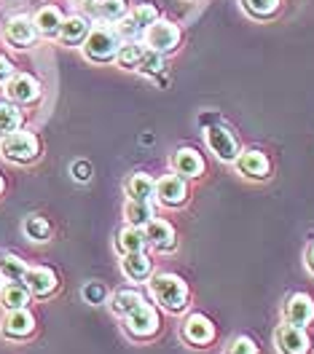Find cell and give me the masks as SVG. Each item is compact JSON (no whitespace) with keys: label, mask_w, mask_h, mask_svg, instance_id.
I'll return each mask as SVG.
<instances>
[{"label":"cell","mask_w":314,"mask_h":354,"mask_svg":"<svg viewBox=\"0 0 314 354\" xmlns=\"http://www.w3.org/2000/svg\"><path fill=\"white\" fill-rule=\"evenodd\" d=\"M234 167L239 169V175H245L247 180H266L271 175V161L269 156L258 148H247V151H239Z\"/></svg>","instance_id":"8fae6325"},{"label":"cell","mask_w":314,"mask_h":354,"mask_svg":"<svg viewBox=\"0 0 314 354\" xmlns=\"http://www.w3.org/2000/svg\"><path fill=\"white\" fill-rule=\"evenodd\" d=\"M121 38L116 32V27H108V24H97L91 27L86 41H84V57L89 62H97V65H108L118 57V48H121Z\"/></svg>","instance_id":"7a4b0ae2"},{"label":"cell","mask_w":314,"mask_h":354,"mask_svg":"<svg viewBox=\"0 0 314 354\" xmlns=\"http://www.w3.org/2000/svg\"><path fill=\"white\" fill-rule=\"evenodd\" d=\"M154 199L161 204V207H169V209H180V207H185L188 199H191V185H188V180L180 175H164L156 180V194H154Z\"/></svg>","instance_id":"52a82bcc"},{"label":"cell","mask_w":314,"mask_h":354,"mask_svg":"<svg viewBox=\"0 0 314 354\" xmlns=\"http://www.w3.org/2000/svg\"><path fill=\"white\" fill-rule=\"evenodd\" d=\"M279 3L282 0H242V8L255 19H271L279 11Z\"/></svg>","instance_id":"4dcf8cb0"},{"label":"cell","mask_w":314,"mask_h":354,"mask_svg":"<svg viewBox=\"0 0 314 354\" xmlns=\"http://www.w3.org/2000/svg\"><path fill=\"white\" fill-rule=\"evenodd\" d=\"M148 290H151L154 304L167 314H183L191 306V288L178 274L154 271V277L148 279Z\"/></svg>","instance_id":"6da1fadb"},{"label":"cell","mask_w":314,"mask_h":354,"mask_svg":"<svg viewBox=\"0 0 314 354\" xmlns=\"http://www.w3.org/2000/svg\"><path fill=\"white\" fill-rule=\"evenodd\" d=\"M3 38L14 48H30L38 38V30H35V22L30 17H14V19L6 22Z\"/></svg>","instance_id":"5bb4252c"},{"label":"cell","mask_w":314,"mask_h":354,"mask_svg":"<svg viewBox=\"0 0 314 354\" xmlns=\"http://www.w3.org/2000/svg\"><path fill=\"white\" fill-rule=\"evenodd\" d=\"M124 191H127L129 201H151L156 194V180L148 172H132L124 183Z\"/></svg>","instance_id":"d6986e66"},{"label":"cell","mask_w":314,"mask_h":354,"mask_svg":"<svg viewBox=\"0 0 314 354\" xmlns=\"http://www.w3.org/2000/svg\"><path fill=\"white\" fill-rule=\"evenodd\" d=\"M24 274H27V263L22 258L11 252H0V277L6 282H24Z\"/></svg>","instance_id":"4316f807"},{"label":"cell","mask_w":314,"mask_h":354,"mask_svg":"<svg viewBox=\"0 0 314 354\" xmlns=\"http://www.w3.org/2000/svg\"><path fill=\"white\" fill-rule=\"evenodd\" d=\"M22 121H24L22 111L14 102H0V137H6V134L11 132H19Z\"/></svg>","instance_id":"83f0119b"},{"label":"cell","mask_w":314,"mask_h":354,"mask_svg":"<svg viewBox=\"0 0 314 354\" xmlns=\"http://www.w3.org/2000/svg\"><path fill=\"white\" fill-rule=\"evenodd\" d=\"M8 100L11 102H19V105H33L41 100V84L33 78V75H14L8 81V88H6Z\"/></svg>","instance_id":"2e32d148"},{"label":"cell","mask_w":314,"mask_h":354,"mask_svg":"<svg viewBox=\"0 0 314 354\" xmlns=\"http://www.w3.org/2000/svg\"><path fill=\"white\" fill-rule=\"evenodd\" d=\"M3 188H6V183H3V177H0V194H3Z\"/></svg>","instance_id":"60d3db41"},{"label":"cell","mask_w":314,"mask_h":354,"mask_svg":"<svg viewBox=\"0 0 314 354\" xmlns=\"http://www.w3.org/2000/svg\"><path fill=\"white\" fill-rule=\"evenodd\" d=\"M89 30H91L89 19H86L84 14H75V17H68V19L62 22V30H59V38H62V44L78 46V44H84V41H86Z\"/></svg>","instance_id":"603a6c76"},{"label":"cell","mask_w":314,"mask_h":354,"mask_svg":"<svg viewBox=\"0 0 314 354\" xmlns=\"http://www.w3.org/2000/svg\"><path fill=\"white\" fill-rule=\"evenodd\" d=\"M116 32H118V38H121V41H137V38L142 35V30L137 27V22L129 17V14H127L121 22L116 24Z\"/></svg>","instance_id":"e575fe53"},{"label":"cell","mask_w":314,"mask_h":354,"mask_svg":"<svg viewBox=\"0 0 314 354\" xmlns=\"http://www.w3.org/2000/svg\"><path fill=\"white\" fill-rule=\"evenodd\" d=\"M142 51H145V46L140 44V41H124L121 48H118L116 62H118V67H124V70H137Z\"/></svg>","instance_id":"f1b7e54d"},{"label":"cell","mask_w":314,"mask_h":354,"mask_svg":"<svg viewBox=\"0 0 314 354\" xmlns=\"http://www.w3.org/2000/svg\"><path fill=\"white\" fill-rule=\"evenodd\" d=\"M0 156L14 164H33L41 156V142L33 132H11L0 137Z\"/></svg>","instance_id":"277c9868"},{"label":"cell","mask_w":314,"mask_h":354,"mask_svg":"<svg viewBox=\"0 0 314 354\" xmlns=\"http://www.w3.org/2000/svg\"><path fill=\"white\" fill-rule=\"evenodd\" d=\"M0 304L6 311H17V309H27L30 304V290L22 282H8L3 292H0Z\"/></svg>","instance_id":"cb8c5ba5"},{"label":"cell","mask_w":314,"mask_h":354,"mask_svg":"<svg viewBox=\"0 0 314 354\" xmlns=\"http://www.w3.org/2000/svg\"><path fill=\"white\" fill-rule=\"evenodd\" d=\"M142 41H145V48H154L158 54H172L180 48V41H183V30L172 19H156L145 32H142Z\"/></svg>","instance_id":"5b68a950"},{"label":"cell","mask_w":314,"mask_h":354,"mask_svg":"<svg viewBox=\"0 0 314 354\" xmlns=\"http://www.w3.org/2000/svg\"><path fill=\"white\" fill-rule=\"evenodd\" d=\"M24 285L30 290V295H35V298H48V295H54V290H57L59 282H57V274H54L51 268L38 266V268H27Z\"/></svg>","instance_id":"e0dca14e"},{"label":"cell","mask_w":314,"mask_h":354,"mask_svg":"<svg viewBox=\"0 0 314 354\" xmlns=\"http://www.w3.org/2000/svg\"><path fill=\"white\" fill-rule=\"evenodd\" d=\"M11 78H14V62L0 54V84H6V81H11Z\"/></svg>","instance_id":"f35d334b"},{"label":"cell","mask_w":314,"mask_h":354,"mask_svg":"<svg viewBox=\"0 0 314 354\" xmlns=\"http://www.w3.org/2000/svg\"><path fill=\"white\" fill-rule=\"evenodd\" d=\"M180 335H183V341L188 344V346H194V349H207L212 341H215V322L207 317V314H199V311H194V314H188L185 317V322H183V328H180Z\"/></svg>","instance_id":"ba28073f"},{"label":"cell","mask_w":314,"mask_h":354,"mask_svg":"<svg viewBox=\"0 0 314 354\" xmlns=\"http://www.w3.org/2000/svg\"><path fill=\"white\" fill-rule=\"evenodd\" d=\"M116 250L121 255H132V252H145L148 250V239H145V231L137 228V225H127L116 234Z\"/></svg>","instance_id":"ffe728a7"},{"label":"cell","mask_w":314,"mask_h":354,"mask_svg":"<svg viewBox=\"0 0 314 354\" xmlns=\"http://www.w3.org/2000/svg\"><path fill=\"white\" fill-rule=\"evenodd\" d=\"M274 346L279 354H312V338H309L306 328L282 322L274 330Z\"/></svg>","instance_id":"9c48e42d"},{"label":"cell","mask_w":314,"mask_h":354,"mask_svg":"<svg viewBox=\"0 0 314 354\" xmlns=\"http://www.w3.org/2000/svg\"><path fill=\"white\" fill-rule=\"evenodd\" d=\"M84 301L91 304V306H100V304H108V288L102 282H86L84 290H81Z\"/></svg>","instance_id":"836d02e7"},{"label":"cell","mask_w":314,"mask_h":354,"mask_svg":"<svg viewBox=\"0 0 314 354\" xmlns=\"http://www.w3.org/2000/svg\"><path fill=\"white\" fill-rule=\"evenodd\" d=\"M129 14L127 0H100V19L102 22H121Z\"/></svg>","instance_id":"1f68e13d"},{"label":"cell","mask_w":314,"mask_h":354,"mask_svg":"<svg viewBox=\"0 0 314 354\" xmlns=\"http://www.w3.org/2000/svg\"><path fill=\"white\" fill-rule=\"evenodd\" d=\"M225 354H258V346H255V341H252L250 335H237V338L228 344Z\"/></svg>","instance_id":"d590c367"},{"label":"cell","mask_w":314,"mask_h":354,"mask_svg":"<svg viewBox=\"0 0 314 354\" xmlns=\"http://www.w3.org/2000/svg\"><path fill=\"white\" fill-rule=\"evenodd\" d=\"M0 333L8 341H24V338H30L35 333V317L27 309L8 311L3 317V322H0Z\"/></svg>","instance_id":"4fadbf2b"},{"label":"cell","mask_w":314,"mask_h":354,"mask_svg":"<svg viewBox=\"0 0 314 354\" xmlns=\"http://www.w3.org/2000/svg\"><path fill=\"white\" fill-rule=\"evenodd\" d=\"M137 70H140L142 75H151V78H158L161 84H167V78H161L164 70H167V59H164V54H158L154 48H145V51H142Z\"/></svg>","instance_id":"d4e9b609"},{"label":"cell","mask_w":314,"mask_h":354,"mask_svg":"<svg viewBox=\"0 0 314 354\" xmlns=\"http://www.w3.org/2000/svg\"><path fill=\"white\" fill-rule=\"evenodd\" d=\"M81 11L86 19H100V0H81Z\"/></svg>","instance_id":"74e56055"},{"label":"cell","mask_w":314,"mask_h":354,"mask_svg":"<svg viewBox=\"0 0 314 354\" xmlns=\"http://www.w3.org/2000/svg\"><path fill=\"white\" fill-rule=\"evenodd\" d=\"M35 30H38V35H44V38H57L59 35V30H62V22H65V17H62V11L57 8V6H46L41 8L38 14H35Z\"/></svg>","instance_id":"7402d4cb"},{"label":"cell","mask_w":314,"mask_h":354,"mask_svg":"<svg viewBox=\"0 0 314 354\" xmlns=\"http://www.w3.org/2000/svg\"><path fill=\"white\" fill-rule=\"evenodd\" d=\"M111 311L116 314V317H127V314H132V311L137 309V306H142L145 304V295L140 292V290H129V288H124V290H116L111 295Z\"/></svg>","instance_id":"44dd1931"},{"label":"cell","mask_w":314,"mask_h":354,"mask_svg":"<svg viewBox=\"0 0 314 354\" xmlns=\"http://www.w3.org/2000/svg\"><path fill=\"white\" fill-rule=\"evenodd\" d=\"M204 140H207V148L212 151V156L218 161H223V164H234L239 151H242L237 134L231 132L228 127H223V124H218V121L204 127Z\"/></svg>","instance_id":"8992f818"},{"label":"cell","mask_w":314,"mask_h":354,"mask_svg":"<svg viewBox=\"0 0 314 354\" xmlns=\"http://www.w3.org/2000/svg\"><path fill=\"white\" fill-rule=\"evenodd\" d=\"M129 17L135 19L137 27H140L142 32H145L151 24L156 22V19H161V17H158V8H156V6H151V3H140V6H135V8L129 11Z\"/></svg>","instance_id":"d6a6232c"},{"label":"cell","mask_w":314,"mask_h":354,"mask_svg":"<svg viewBox=\"0 0 314 354\" xmlns=\"http://www.w3.org/2000/svg\"><path fill=\"white\" fill-rule=\"evenodd\" d=\"M161 330V317H158L156 304H142L137 306L132 314L124 317V333L132 338V341H151L154 335H158Z\"/></svg>","instance_id":"3957f363"},{"label":"cell","mask_w":314,"mask_h":354,"mask_svg":"<svg viewBox=\"0 0 314 354\" xmlns=\"http://www.w3.org/2000/svg\"><path fill=\"white\" fill-rule=\"evenodd\" d=\"M142 231H145L148 247H154L156 252H175L178 250V234H175V228H172L169 221L154 218L151 223L142 225Z\"/></svg>","instance_id":"7c38bea8"},{"label":"cell","mask_w":314,"mask_h":354,"mask_svg":"<svg viewBox=\"0 0 314 354\" xmlns=\"http://www.w3.org/2000/svg\"><path fill=\"white\" fill-rule=\"evenodd\" d=\"M121 271L129 282H148L154 277V261L148 258V252H132L121 258Z\"/></svg>","instance_id":"ac0fdd59"},{"label":"cell","mask_w":314,"mask_h":354,"mask_svg":"<svg viewBox=\"0 0 314 354\" xmlns=\"http://www.w3.org/2000/svg\"><path fill=\"white\" fill-rule=\"evenodd\" d=\"M22 228H24V236L33 239V242H48V236H51V225L41 215H27Z\"/></svg>","instance_id":"f546056e"},{"label":"cell","mask_w":314,"mask_h":354,"mask_svg":"<svg viewBox=\"0 0 314 354\" xmlns=\"http://www.w3.org/2000/svg\"><path fill=\"white\" fill-rule=\"evenodd\" d=\"M169 164H172V172L185 180H196L204 175V158L196 148H178Z\"/></svg>","instance_id":"9a60e30c"},{"label":"cell","mask_w":314,"mask_h":354,"mask_svg":"<svg viewBox=\"0 0 314 354\" xmlns=\"http://www.w3.org/2000/svg\"><path fill=\"white\" fill-rule=\"evenodd\" d=\"M124 218H127V225L142 228L145 223H151L156 215H154L151 201H127V207H124Z\"/></svg>","instance_id":"484cf974"},{"label":"cell","mask_w":314,"mask_h":354,"mask_svg":"<svg viewBox=\"0 0 314 354\" xmlns=\"http://www.w3.org/2000/svg\"><path fill=\"white\" fill-rule=\"evenodd\" d=\"M70 175H73V180H78V183H89L91 180V164L89 161H75V164L70 167Z\"/></svg>","instance_id":"8d00e7d4"},{"label":"cell","mask_w":314,"mask_h":354,"mask_svg":"<svg viewBox=\"0 0 314 354\" xmlns=\"http://www.w3.org/2000/svg\"><path fill=\"white\" fill-rule=\"evenodd\" d=\"M282 319L298 325V328H309L314 322V298L306 292H293L282 304Z\"/></svg>","instance_id":"30bf717a"},{"label":"cell","mask_w":314,"mask_h":354,"mask_svg":"<svg viewBox=\"0 0 314 354\" xmlns=\"http://www.w3.org/2000/svg\"><path fill=\"white\" fill-rule=\"evenodd\" d=\"M306 268H309V271L314 274V242L306 247Z\"/></svg>","instance_id":"ab89813d"}]
</instances>
